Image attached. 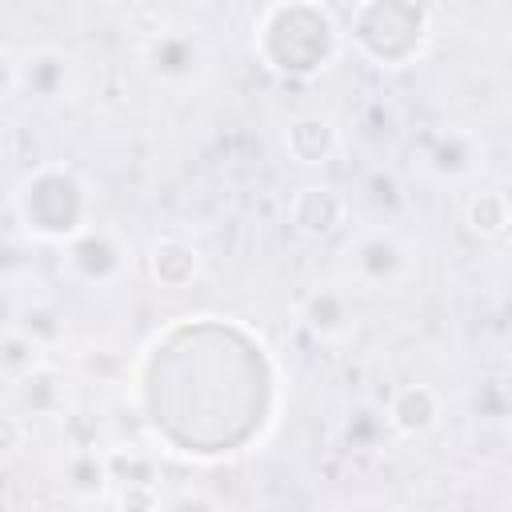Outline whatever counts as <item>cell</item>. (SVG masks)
<instances>
[{
	"instance_id": "cell-1",
	"label": "cell",
	"mask_w": 512,
	"mask_h": 512,
	"mask_svg": "<svg viewBox=\"0 0 512 512\" xmlns=\"http://www.w3.org/2000/svg\"><path fill=\"white\" fill-rule=\"evenodd\" d=\"M252 48L260 52L268 72L308 80L336 60L340 28L320 4H268L256 20Z\"/></svg>"
},
{
	"instance_id": "cell-2",
	"label": "cell",
	"mask_w": 512,
	"mask_h": 512,
	"mask_svg": "<svg viewBox=\"0 0 512 512\" xmlns=\"http://www.w3.org/2000/svg\"><path fill=\"white\" fill-rule=\"evenodd\" d=\"M12 212L32 240L68 244L84 228H92V192L80 172L64 164H44L16 184Z\"/></svg>"
},
{
	"instance_id": "cell-3",
	"label": "cell",
	"mask_w": 512,
	"mask_h": 512,
	"mask_svg": "<svg viewBox=\"0 0 512 512\" xmlns=\"http://www.w3.org/2000/svg\"><path fill=\"white\" fill-rule=\"evenodd\" d=\"M428 28H432V16L428 8H416V4L384 0V4L352 8V40L380 68H404L412 56H420Z\"/></svg>"
},
{
	"instance_id": "cell-4",
	"label": "cell",
	"mask_w": 512,
	"mask_h": 512,
	"mask_svg": "<svg viewBox=\"0 0 512 512\" xmlns=\"http://www.w3.org/2000/svg\"><path fill=\"white\" fill-rule=\"evenodd\" d=\"M344 264L360 288L384 292V288H396L412 276L416 256L400 232L380 224V228H364L360 236H352V244L344 248Z\"/></svg>"
},
{
	"instance_id": "cell-5",
	"label": "cell",
	"mask_w": 512,
	"mask_h": 512,
	"mask_svg": "<svg viewBox=\"0 0 512 512\" xmlns=\"http://www.w3.org/2000/svg\"><path fill=\"white\" fill-rule=\"evenodd\" d=\"M64 272L84 288H108L128 272V248L108 228H84L64 244Z\"/></svg>"
},
{
	"instance_id": "cell-6",
	"label": "cell",
	"mask_w": 512,
	"mask_h": 512,
	"mask_svg": "<svg viewBox=\"0 0 512 512\" xmlns=\"http://www.w3.org/2000/svg\"><path fill=\"white\" fill-rule=\"evenodd\" d=\"M140 60H144V68L152 72V80L180 88V84H192V80L204 76V68H208V48H204V40L192 36L188 28H168V32L148 36Z\"/></svg>"
},
{
	"instance_id": "cell-7",
	"label": "cell",
	"mask_w": 512,
	"mask_h": 512,
	"mask_svg": "<svg viewBox=\"0 0 512 512\" xmlns=\"http://www.w3.org/2000/svg\"><path fill=\"white\" fill-rule=\"evenodd\" d=\"M68 76H72V60L60 48H32L20 60L4 56V96H16L24 88L40 100H56L64 96Z\"/></svg>"
},
{
	"instance_id": "cell-8",
	"label": "cell",
	"mask_w": 512,
	"mask_h": 512,
	"mask_svg": "<svg viewBox=\"0 0 512 512\" xmlns=\"http://www.w3.org/2000/svg\"><path fill=\"white\" fill-rule=\"evenodd\" d=\"M288 224L304 240H328L348 224V200L332 184H300L288 196Z\"/></svg>"
},
{
	"instance_id": "cell-9",
	"label": "cell",
	"mask_w": 512,
	"mask_h": 512,
	"mask_svg": "<svg viewBox=\"0 0 512 512\" xmlns=\"http://www.w3.org/2000/svg\"><path fill=\"white\" fill-rule=\"evenodd\" d=\"M280 144L292 164L300 168H320L340 152V128L328 112H296L280 128Z\"/></svg>"
},
{
	"instance_id": "cell-10",
	"label": "cell",
	"mask_w": 512,
	"mask_h": 512,
	"mask_svg": "<svg viewBox=\"0 0 512 512\" xmlns=\"http://www.w3.org/2000/svg\"><path fill=\"white\" fill-rule=\"evenodd\" d=\"M444 416V400L432 384H400L384 408V424L404 436V440H416V436H428Z\"/></svg>"
},
{
	"instance_id": "cell-11",
	"label": "cell",
	"mask_w": 512,
	"mask_h": 512,
	"mask_svg": "<svg viewBox=\"0 0 512 512\" xmlns=\"http://www.w3.org/2000/svg\"><path fill=\"white\" fill-rule=\"evenodd\" d=\"M204 272V252L184 240V236H156L148 248V276L168 288V292H184L192 288V280H200Z\"/></svg>"
},
{
	"instance_id": "cell-12",
	"label": "cell",
	"mask_w": 512,
	"mask_h": 512,
	"mask_svg": "<svg viewBox=\"0 0 512 512\" xmlns=\"http://www.w3.org/2000/svg\"><path fill=\"white\" fill-rule=\"evenodd\" d=\"M300 324H304L316 340H344V336L356 328L352 292H348V288H336V284H324V288L308 292L304 304H300Z\"/></svg>"
},
{
	"instance_id": "cell-13",
	"label": "cell",
	"mask_w": 512,
	"mask_h": 512,
	"mask_svg": "<svg viewBox=\"0 0 512 512\" xmlns=\"http://www.w3.org/2000/svg\"><path fill=\"white\" fill-rule=\"evenodd\" d=\"M60 484L76 500H100L112 488V464L96 448H72L60 464Z\"/></svg>"
},
{
	"instance_id": "cell-14",
	"label": "cell",
	"mask_w": 512,
	"mask_h": 512,
	"mask_svg": "<svg viewBox=\"0 0 512 512\" xmlns=\"http://www.w3.org/2000/svg\"><path fill=\"white\" fill-rule=\"evenodd\" d=\"M12 404H20V412H12V416H24V420L56 416V412H64V384L48 364H40L12 384Z\"/></svg>"
},
{
	"instance_id": "cell-15",
	"label": "cell",
	"mask_w": 512,
	"mask_h": 512,
	"mask_svg": "<svg viewBox=\"0 0 512 512\" xmlns=\"http://www.w3.org/2000/svg\"><path fill=\"white\" fill-rule=\"evenodd\" d=\"M464 224H468V232L480 236V240L504 236V232L512 228V204H508V196H504L500 188H480V192H472L468 204H464Z\"/></svg>"
},
{
	"instance_id": "cell-16",
	"label": "cell",
	"mask_w": 512,
	"mask_h": 512,
	"mask_svg": "<svg viewBox=\"0 0 512 512\" xmlns=\"http://www.w3.org/2000/svg\"><path fill=\"white\" fill-rule=\"evenodd\" d=\"M424 164H428V172H436L440 180H456V176L472 172V164H476V144H472V136H464V132H444V136L432 140Z\"/></svg>"
},
{
	"instance_id": "cell-17",
	"label": "cell",
	"mask_w": 512,
	"mask_h": 512,
	"mask_svg": "<svg viewBox=\"0 0 512 512\" xmlns=\"http://www.w3.org/2000/svg\"><path fill=\"white\" fill-rule=\"evenodd\" d=\"M0 364H4V376L8 384H16L20 376H28L32 368H40V344L32 336H24L16 324H8L4 332V352H0Z\"/></svg>"
},
{
	"instance_id": "cell-18",
	"label": "cell",
	"mask_w": 512,
	"mask_h": 512,
	"mask_svg": "<svg viewBox=\"0 0 512 512\" xmlns=\"http://www.w3.org/2000/svg\"><path fill=\"white\" fill-rule=\"evenodd\" d=\"M24 336H32L40 348L44 344H52L56 336H60V324H56V312L48 308V304H28L24 312H20V320H12Z\"/></svg>"
},
{
	"instance_id": "cell-19",
	"label": "cell",
	"mask_w": 512,
	"mask_h": 512,
	"mask_svg": "<svg viewBox=\"0 0 512 512\" xmlns=\"http://www.w3.org/2000/svg\"><path fill=\"white\" fill-rule=\"evenodd\" d=\"M116 504H120V512H160L164 500L152 480H136V484H120Z\"/></svg>"
},
{
	"instance_id": "cell-20",
	"label": "cell",
	"mask_w": 512,
	"mask_h": 512,
	"mask_svg": "<svg viewBox=\"0 0 512 512\" xmlns=\"http://www.w3.org/2000/svg\"><path fill=\"white\" fill-rule=\"evenodd\" d=\"M160 512H224V508H220L216 496H208V492H200V488H184V492L168 496V500L160 504Z\"/></svg>"
},
{
	"instance_id": "cell-21",
	"label": "cell",
	"mask_w": 512,
	"mask_h": 512,
	"mask_svg": "<svg viewBox=\"0 0 512 512\" xmlns=\"http://www.w3.org/2000/svg\"><path fill=\"white\" fill-rule=\"evenodd\" d=\"M344 512H392L388 504H380V500H356L352 508H344Z\"/></svg>"
}]
</instances>
